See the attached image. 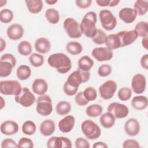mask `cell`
I'll return each mask as SVG.
<instances>
[{
    "label": "cell",
    "mask_w": 148,
    "mask_h": 148,
    "mask_svg": "<svg viewBox=\"0 0 148 148\" xmlns=\"http://www.w3.org/2000/svg\"><path fill=\"white\" fill-rule=\"evenodd\" d=\"M47 63L61 74L68 72L72 68L71 59L62 53L51 54L47 58Z\"/></svg>",
    "instance_id": "1"
},
{
    "label": "cell",
    "mask_w": 148,
    "mask_h": 148,
    "mask_svg": "<svg viewBox=\"0 0 148 148\" xmlns=\"http://www.w3.org/2000/svg\"><path fill=\"white\" fill-rule=\"evenodd\" d=\"M97 21V14L93 11L87 12L82 18L80 23V29L86 37L92 38L96 34L97 29L96 23Z\"/></svg>",
    "instance_id": "2"
},
{
    "label": "cell",
    "mask_w": 148,
    "mask_h": 148,
    "mask_svg": "<svg viewBox=\"0 0 148 148\" xmlns=\"http://www.w3.org/2000/svg\"><path fill=\"white\" fill-rule=\"evenodd\" d=\"M16 59L10 53H5L0 58V77H6L9 76L13 68L16 66Z\"/></svg>",
    "instance_id": "3"
},
{
    "label": "cell",
    "mask_w": 148,
    "mask_h": 148,
    "mask_svg": "<svg viewBox=\"0 0 148 148\" xmlns=\"http://www.w3.org/2000/svg\"><path fill=\"white\" fill-rule=\"evenodd\" d=\"M81 130L84 135L88 139H98L101 134V130L97 124L91 120H86L81 124Z\"/></svg>",
    "instance_id": "4"
},
{
    "label": "cell",
    "mask_w": 148,
    "mask_h": 148,
    "mask_svg": "<svg viewBox=\"0 0 148 148\" xmlns=\"http://www.w3.org/2000/svg\"><path fill=\"white\" fill-rule=\"evenodd\" d=\"M90 73L89 71H83L80 69L72 72L68 77L66 82L71 86L78 88L79 86L90 80Z\"/></svg>",
    "instance_id": "5"
},
{
    "label": "cell",
    "mask_w": 148,
    "mask_h": 148,
    "mask_svg": "<svg viewBox=\"0 0 148 148\" xmlns=\"http://www.w3.org/2000/svg\"><path fill=\"white\" fill-rule=\"evenodd\" d=\"M36 110L39 115L42 116H49L52 113V101L49 95L44 94L37 98Z\"/></svg>",
    "instance_id": "6"
},
{
    "label": "cell",
    "mask_w": 148,
    "mask_h": 148,
    "mask_svg": "<svg viewBox=\"0 0 148 148\" xmlns=\"http://www.w3.org/2000/svg\"><path fill=\"white\" fill-rule=\"evenodd\" d=\"M1 93L5 95H17L22 90L21 84L16 80H1Z\"/></svg>",
    "instance_id": "7"
},
{
    "label": "cell",
    "mask_w": 148,
    "mask_h": 148,
    "mask_svg": "<svg viewBox=\"0 0 148 148\" xmlns=\"http://www.w3.org/2000/svg\"><path fill=\"white\" fill-rule=\"evenodd\" d=\"M63 27L71 38H80L82 35L80 24L73 18H66L63 23Z\"/></svg>",
    "instance_id": "8"
},
{
    "label": "cell",
    "mask_w": 148,
    "mask_h": 148,
    "mask_svg": "<svg viewBox=\"0 0 148 148\" xmlns=\"http://www.w3.org/2000/svg\"><path fill=\"white\" fill-rule=\"evenodd\" d=\"M99 18L102 27L106 31L113 30L117 25V19L109 10H101L99 13Z\"/></svg>",
    "instance_id": "9"
},
{
    "label": "cell",
    "mask_w": 148,
    "mask_h": 148,
    "mask_svg": "<svg viewBox=\"0 0 148 148\" xmlns=\"http://www.w3.org/2000/svg\"><path fill=\"white\" fill-rule=\"evenodd\" d=\"M15 101L24 108H28L32 105L36 101L34 94L26 87H23L21 92L14 97Z\"/></svg>",
    "instance_id": "10"
},
{
    "label": "cell",
    "mask_w": 148,
    "mask_h": 148,
    "mask_svg": "<svg viewBox=\"0 0 148 148\" xmlns=\"http://www.w3.org/2000/svg\"><path fill=\"white\" fill-rule=\"evenodd\" d=\"M117 83L113 80H108L103 83L99 87L100 97L103 99H110L114 95L117 90Z\"/></svg>",
    "instance_id": "11"
},
{
    "label": "cell",
    "mask_w": 148,
    "mask_h": 148,
    "mask_svg": "<svg viewBox=\"0 0 148 148\" xmlns=\"http://www.w3.org/2000/svg\"><path fill=\"white\" fill-rule=\"evenodd\" d=\"M107 110L111 113L116 119L125 118L129 113L128 108L125 105L116 102L110 103Z\"/></svg>",
    "instance_id": "12"
},
{
    "label": "cell",
    "mask_w": 148,
    "mask_h": 148,
    "mask_svg": "<svg viewBox=\"0 0 148 148\" xmlns=\"http://www.w3.org/2000/svg\"><path fill=\"white\" fill-rule=\"evenodd\" d=\"M48 148L72 147V144L70 139L65 136H51L47 142Z\"/></svg>",
    "instance_id": "13"
},
{
    "label": "cell",
    "mask_w": 148,
    "mask_h": 148,
    "mask_svg": "<svg viewBox=\"0 0 148 148\" xmlns=\"http://www.w3.org/2000/svg\"><path fill=\"white\" fill-rule=\"evenodd\" d=\"M131 88L135 94L143 93L146 88V77L141 73L135 75L131 80Z\"/></svg>",
    "instance_id": "14"
},
{
    "label": "cell",
    "mask_w": 148,
    "mask_h": 148,
    "mask_svg": "<svg viewBox=\"0 0 148 148\" xmlns=\"http://www.w3.org/2000/svg\"><path fill=\"white\" fill-rule=\"evenodd\" d=\"M91 55L97 61L102 62L110 60L113 57V53L106 47H99L94 48L91 51Z\"/></svg>",
    "instance_id": "15"
},
{
    "label": "cell",
    "mask_w": 148,
    "mask_h": 148,
    "mask_svg": "<svg viewBox=\"0 0 148 148\" xmlns=\"http://www.w3.org/2000/svg\"><path fill=\"white\" fill-rule=\"evenodd\" d=\"M117 35L119 38L121 47L131 45L136 40L138 37L136 31L134 29L129 31H121L118 32Z\"/></svg>",
    "instance_id": "16"
},
{
    "label": "cell",
    "mask_w": 148,
    "mask_h": 148,
    "mask_svg": "<svg viewBox=\"0 0 148 148\" xmlns=\"http://www.w3.org/2000/svg\"><path fill=\"white\" fill-rule=\"evenodd\" d=\"M24 34L23 26L18 23H14L8 27L6 30L8 37L13 40H17L21 39Z\"/></svg>",
    "instance_id": "17"
},
{
    "label": "cell",
    "mask_w": 148,
    "mask_h": 148,
    "mask_svg": "<svg viewBox=\"0 0 148 148\" xmlns=\"http://www.w3.org/2000/svg\"><path fill=\"white\" fill-rule=\"evenodd\" d=\"M124 131L130 136H135L140 132V126L139 121L135 118L128 119L124 124Z\"/></svg>",
    "instance_id": "18"
},
{
    "label": "cell",
    "mask_w": 148,
    "mask_h": 148,
    "mask_svg": "<svg viewBox=\"0 0 148 148\" xmlns=\"http://www.w3.org/2000/svg\"><path fill=\"white\" fill-rule=\"evenodd\" d=\"M137 13L134 8H123L119 12V18L126 24L133 23L136 17Z\"/></svg>",
    "instance_id": "19"
},
{
    "label": "cell",
    "mask_w": 148,
    "mask_h": 148,
    "mask_svg": "<svg viewBox=\"0 0 148 148\" xmlns=\"http://www.w3.org/2000/svg\"><path fill=\"white\" fill-rule=\"evenodd\" d=\"M75 124V119L72 115H68L62 118L58 122V126L60 131L63 133L71 132Z\"/></svg>",
    "instance_id": "20"
},
{
    "label": "cell",
    "mask_w": 148,
    "mask_h": 148,
    "mask_svg": "<svg viewBox=\"0 0 148 148\" xmlns=\"http://www.w3.org/2000/svg\"><path fill=\"white\" fill-rule=\"evenodd\" d=\"M19 129L18 124L13 120L3 121L0 127L1 132L5 135H13L16 134Z\"/></svg>",
    "instance_id": "21"
},
{
    "label": "cell",
    "mask_w": 148,
    "mask_h": 148,
    "mask_svg": "<svg viewBox=\"0 0 148 148\" xmlns=\"http://www.w3.org/2000/svg\"><path fill=\"white\" fill-rule=\"evenodd\" d=\"M32 89L33 92L37 95H44L47 91L48 84L45 79L37 78L32 83Z\"/></svg>",
    "instance_id": "22"
},
{
    "label": "cell",
    "mask_w": 148,
    "mask_h": 148,
    "mask_svg": "<svg viewBox=\"0 0 148 148\" xmlns=\"http://www.w3.org/2000/svg\"><path fill=\"white\" fill-rule=\"evenodd\" d=\"M34 46L37 52L40 54H46L51 49V43L48 39L40 37L35 40Z\"/></svg>",
    "instance_id": "23"
},
{
    "label": "cell",
    "mask_w": 148,
    "mask_h": 148,
    "mask_svg": "<svg viewBox=\"0 0 148 148\" xmlns=\"http://www.w3.org/2000/svg\"><path fill=\"white\" fill-rule=\"evenodd\" d=\"M56 125L53 120L47 119L43 121L39 127V130L41 134L45 136L51 135L55 131Z\"/></svg>",
    "instance_id": "24"
},
{
    "label": "cell",
    "mask_w": 148,
    "mask_h": 148,
    "mask_svg": "<svg viewBox=\"0 0 148 148\" xmlns=\"http://www.w3.org/2000/svg\"><path fill=\"white\" fill-rule=\"evenodd\" d=\"M131 105L135 110H144L148 105L147 98L146 96L143 95L135 96L131 100Z\"/></svg>",
    "instance_id": "25"
},
{
    "label": "cell",
    "mask_w": 148,
    "mask_h": 148,
    "mask_svg": "<svg viewBox=\"0 0 148 148\" xmlns=\"http://www.w3.org/2000/svg\"><path fill=\"white\" fill-rule=\"evenodd\" d=\"M25 2L28 11L32 14L40 13L43 7L42 0H26Z\"/></svg>",
    "instance_id": "26"
},
{
    "label": "cell",
    "mask_w": 148,
    "mask_h": 148,
    "mask_svg": "<svg viewBox=\"0 0 148 148\" xmlns=\"http://www.w3.org/2000/svg\"><path fill=\"white\" fill-rule=\"evenodd\" d=\"M116 118L110 112H108L101 114L99 117V122L102 127L106 128L112 127L115 123Z\"/></svg>",
    "instance_id": "27"
},
{
    "label": "cell",
    "mask_w": 148,
    "mask_h": 148,
    "mask_svg": "<svg viewBox=\"0 0 148 148\" xmlns=\"http://www.w3.org/2000/svg\"><path fill=\"white\" fill-rule=\"evenodd\" d=\"M105 44L106 47L111 50L121 47L120 41L117 34H112L108 35Z\"/></svg>",
    "instance_id": "28"
},
{
    "label": "cell",
    "mask_w": 148,
    "mask_h": 148,
    "mask_svg": "<svg viewBox=\"0 0 148 148\" xmlns=\"http://www.w3.org/2000/svg\"><path fill=\"white\" fill-rule=\"evenodd\" d=\"M94 61L87 56H83L77 62L78 68L83 71H90L94 66Z\"/></svg>",
    "instance_id": "29"
},
{
    "label": "cell",
    "mask_w": 148,
    "mask_h": 148,
    "mask_svg": "<svg viewBox=\"0 0 148 148\" xmlns=\"http://www.w3.org/2000/svg\"><path fill=\"white\" fill-rule=\"evenodd\" d=\"M31 75V68L27 65H21L16 70L17 77L20 80H25L29 79Z\"/></svg>",
    "instance_id": "30"
},
{
    "label": "cell",
    "mask_w": 148,
    "mask_h": 148,
    "mask_svg": "<svg viewBox=\"0 0 148 148\" xmlns=\"http://www.w3.org/2000/svg\"><path fill=\"white\" fill-rule=\"evenodd\" d=\"M66 50L73 56L80 54L83 51V47L80 43L76 41H71L66 45Z\"/></svg>",
    "instance_id": "31"
},
{
    "label": "cell",
    "mask_w": 148,
    "mask_h": 148,
    "mask_svg": "<svg viewBox=\"0 0 148 148\" xmlns=\"http://www.w3.org/2000/svg\"><path fill=\"white\" fill-rule=\"evenodd\" d=\"M45 17L48 22L51 24H56L60 20L59 12L54 8H49L45 12Z\"/></svg>",
    "instance_id": "32"
},
{
    "label": "cell",
    "mask_w": 148,
    "mask_h": 148,
    "mask_svg": "<svg viewBox=\"0 0 148 148\" xmlns=\"http://www.w3.org/2000/svg\"><path fill=\"white\" fill-rule=\"evenodd\" d=\"M56 112L60 116L67 115L71 110V105L66 101H61L58 102L56 108Z\"/></svg>",
    "instance_id": "33"
},
{
    "label": "cell",
    "mask_w": 148,
    "mask_h": 148,
    "mask_svg": "<svg viewBox=\"0 0 148 148\" xmlns=\"http://www.w3.org/2000/svg\"><path fill=\"white\" fill-rule=\"evenodd\" d=\"M134 9L136 12L137 15L143 16L148 10V1L147 0H137L135 2Z\"/></svg>",
    "instance_id": "34"
},
{
    "label": "cell",
    "mask_w": 148,
    "mask_h": 148,
    "mask_svg": "<svg viewBox=\"0 0 148 148\" xmlns=\"http://www.w3.org/2000/svg\"><path fill=\"white\" fill-rule=\"evenodd\" d=\"M103 111V108L98 104H92L88 106L86 109V114L91 117H97L101 116Z\"/></svg>",
    "instance_id": "35"
},
{
    "label": "cell",
    "mask_w": 148,
    "mask_h": 148,
    "mask_svg": "<svg viewBox=\"0 0 148 148\" xmlns=\"http://www.w3.org/2000/svg\"><path fill=\"white\" fill-rule=\"evenodd\" d=\"M32 50V45L30 42L27 40H23L20 42L17 46V51L18 53L24 56L29 55L31 53Z\"/></svg>",
    "instance_id": "36"
},
{
    "label": "cell",
    "mask_w": 148,
    "mask_h": 148,
    "mask_svg": "<svg viewBox=\"0 0 148 148\" xmlns=\"http://www.w3.org/2000/svg\"><path fill=\"white\" fill-rule=\"evenodd\" d=\"M22 132L27 135H32L36 132V126L35 123L31 120L25 121L21 127Z\"/></svg>",
    "instance_id": "37"
},
{
    "label": "cell",
    "mask_w": 148,
    "mask_h": 148,
    "mask_svg": "<svg viewBox=\"0 0 148 148\" xmlns=\"http://www.w3.org/2000/svg\"><path fill=\"white\" fill-rule=\"evenodd\" d=\"M138 36L144 38L147 36L148 32V24L146 21H141L138 22L135 27L134 29Z\"/></svg>",
    "instance_id": "38"
},
{
    "label": "cell",
    "mask_w": 148,
    "mask_h": 148,
    "mask_svg": "<svg viewBox=\"0 0 148 148\" xmlns=\"http://www.w3.org/2000/svg\"><path fill=\"white\" fill-rule=\"evenodd\" d=\"M29 61L33 66L38 68L41 66L43 64L44 57L40 54L34 53L30 55Z\"/></svg>",
    "instance_id": "39"
},
{
    "label": "cell",
    "mask_w": 148,
    "mask_h": 148,
    "mask_svg": "<svg viewBox=\"0 0 148 148\" xmlns=\"http://www.w3.org/2000/svg\"><path fill=\"white\" fill-rule=\"evenodd\" d=\"M14 17L13 12L9 9H2L0 12V21L5 24L10 23Z\"/></svg>",
    "instance_id": "40"
},
{
    "label": "cell",
    "mask_w": 148,
    "mask_h": 148,
    "mask_svg": "<svg viewBox=\"0 0 148 148\" xmlns=\"http://www.w3.org/2000/svg\"><path fill=\"white\" fill-rule=\"evenodd\" d=\"M132 95V90L128 87H123L117 92L119 99L122 101H127L130 99Z\"/></svg>",
    "instance_id": "41"
},
{
    "label": "cell",
    "mask_w": 148,
    "mask_h": 148,
    "mask_svg": "<svg viewBox=\"0 0 148 148\" xmlns=\"http://www.w3.org/2000/svg\"><path fill=\"white\" fill-rule=\"evenodd\" d=\"M107 35L104 31L101 29H97L96 34L91 38L92 42L97 45H103L105 43Z\"/></svg>",
    "instance_id": "42"
},
{
    "label": "cell",
    "mask_w": 148,
    "mask_h": 148,
    "mask_svg": "<svg viewBox=\"0 0 148 148\" xmlns=\"http://www.w3.org/2000/svg\"><path fill=\"white\" fill-rule=\"evenodd\" d=\"M83 95L85 98L88 101H93L97 97V92L92 87H87L83 91Z\"/></svg>",
    "instance_id": "43"
},
{
    "label": "cell",
    "mask_w": 148,
    "mask_h": 148,
    "mask_svg": "<svg viewBox=\"0 0 148 148\" xmlns=\"http://www.w3.org/2000/svg\"><path fill=\"white\" fill-rule=\"evenodd\" d=\"M112 68L109 64H102L98 69V74L101 77H106L111 74Z\"/></svg>",
    "instance_id": "44"
},
{
    "label": "cell",
    "mask_w": 148,
    "mask_h": 148,
    "mask_svg": "<svg viewBox=\"0 0 148 148\" xmlns=\"http://www.w3.org/2000/svg\"><path fill=\"white\" fill-rule=\"evenodd\" d=\"M34 146L33 141L31 139L26 137L21 138L17 143V147L20 148H32Z\"/></svg>",
    "instance_id": "45"
},
{
    "label": "cell",
    "mask_w": 148,
    "mask_h": 148,
    "mask_svg": "<svg viewBox=\"0 0 148 148\" xmlns=\"http://www.w3.org/2000/svg\"><path fill=\"white\" fill-rule=\"evenodd\" d=\"M75 100V102H76V104L79 106H86L89 102L85 98V97L83 95V91H80V92H77L76 94Z\"/></svg>",
    "instance_id": "46"
},
{
    "label": "cell",
    "mask_w": 148,
    "mask_h": 148,
    "mask_svg": "<svg viewBox=\"0 0 148 148\" xmlns=\"http://www.w3.org/2000/svg\"><path fill=\"white\" fill-rule=\"evenodd\" d=\"M75 143L76 148H89L90 147L88 141L82 137L77 138Z\"/></svg>",
    "instance_id": "47"
},
{
    "label": "cell",
    "mask_w": 148,
    "mask_h": 148,
    "mask_svg": "<svg viewBox=\"0 0 148 148\" xmlns=\"http://www.w3.org/2000/svg\"><path fill=\"white\" fill-rule=\"evenodd\" d=\"M78 88H74L69 86L66 82L63 85V91L65 94L68 96H73L75 95L77 92Z\"/></svg>",
    "instance_id": "48"
},
{
    "label": "cell",
    "mask_w": 148,
    "mask_h": 148,
    "mask_svg": "<svg viewBox=\"0 0 148 148\" xmlns=\"http://www.w3.org/2000/svg\"><path fill=\"white\" fill-rule=\"evenodd\" d=\"M122 146L123 148H139L140 147V145L136 140L130 139L124 140Z\"/></svg>",
    "instance_id": "49"
},
{
    "label": "cell",
    "mask_w": 148,
    "mask_h": 148,
    "mask_svg": "<svg viewBox=\"0 0 148 148\" xmlns=\"http://www.w3.org/2000/svg\"><path fill=\"white\" fill-rule=\"evenodd\" d=\"M2 148H9V147H18L17 143L15 140L11 138H6L3 139L1 142V145Z\"/></svg>",
    "instance_id": "50"
},
{
    "label": "cell",
    "mask_w": 148,
    "mask_h": 148,
    "mask_svg": "<svg viewBox=\"0 0 148 148\" xmlns=\"http://www.w3.org/2000/svg\"><path fill=\"white\" fill-rule=\"evenodd\" d=\"M92 3L91 0H76L75 3L76 6L80 9H87L91 6Z\"/></svg>",
    "instance_id": "51"
},
{
    "label": "cell",
    "mask_w": 148,
    "mask_h": 148,
    "mask_svg": "<svg viewBox=\"0 0 148 148\" xmlns=\"http://www.w3.org/2000/svg\"><path fill=\"white\" fill-rule=\"evenodd\" d=\"M140 64L141 66L146 70L148 69V54H146L143 55L140 60Z\"/></svg>",
    "instance_id": "52"
},
{
    "label": "cell",
    "mask_w": 148,
    "mask_h": 148,
    "mask_svg": "<svg viewBox=\"0 0 148 148\" xmlns=\"http://www.w3.org/2000/svg\"><path fill=\"white\" fill-rule=\"evenodd\" d=\"M110 0H97L95 2L97 5L101 7L109 6Z\"/></svg>",
    "instance_id": "53"
},
{
    "label": "cell",
    "mask_w": 148,
    "mask_h": 148,
    "mask_svg": "<svg viewBox=\"0 0 148 148\" xmlns=\"http://www.w3.org/2000/svg\"><path fill=\"white\" fill-rule=\"evenodd\" d=\"M92 147L94 148H108V146L105 142H97L93 145Z\"/></svg>",
    "instance_id": "54"
},
{
    "label": "cell",
    "mask_w": 148,
    "mask_h": 148,
    "mask_svg": "<svg viewBox=\"0 0 148 148\" xmlns=\"http://www.w3.org/2000/svg\"><path fill=\"white\" fill-rule=\"evenodd\" d=\"M6 43L5 40L2 38H0V52H2L6 48Z\"/></svg>",
    "instance_id": "55"
},
{
    "label": "cell",
    "mask_w": 148,
    "mask_h": 148,
    "mask_svg": "<svg viewBox=\"0 0 148 148\" xmlns=\"http://www.w3.org/2000/svg\"><path fill=\"white\" fill-rule=\"evenodd\" d=\"M142 47L144 49H145L146 50H147V48H148L147 36L142 38Z\"/></svg>",
    "instance_id": "56"
},
{
    "label": "cell",
    "mask_w": 148,
    "mask_h": 148,
    "mask_svg": "<svg viewBox=\"0 0 148 148\" xmlns=\"http://www.w3.org/2000/svg\"><path fill=\"white\" fill-rule=\"evenodd\" d=\"M120 1L119 0H112V1H110L109 6H110V7H114L115 6H117L120 3Z\"/></svg>",
    "instance_id": "57"
},
{
    "label": "cell",
    "mask_w": 148,
    "mask_h": 148,
    "mask_svg": "<svg viewBox=\"0 0 148 148\" xmlns=\"http://www.w3.org/2000/svg\"><path fill=\"white\" fill-rule=\"evenodd\" d=\"M45 2L48 5H54L57 2V0H46Z\"/></svg>",
    "instance_id": "58"
},
{
    "label": "cell",
    "mask_w": 148,
    "mask_h": 148,
    "mask_svg": "<svg viewBox=\"0 0 148 148\" xmlns=\"http://www.w3.org/2000/svg\"><path fill=\"white\" fill-rule=\"evenodd\" d=\"M0 98H1V109H2L5 105V101L2 98V97H0Z\"/></svg>",
    "instance_id": "59"
},
{
    "label": "cell",
    "mask_w": 148,
    "mask_h": 148,
    "mask_svg": "<svg viewBox=\"0 0 148 148\" xmlns=\"http://www.w3.org/2000/svg\"><path fill=\"white\" fill-rule=\"evenodd\" d=\"M7 3V1L6 0H1L0 1V7H2L4 5H6Z\"/></svg>",
    "instance_id": "60"
}]
</instances>
